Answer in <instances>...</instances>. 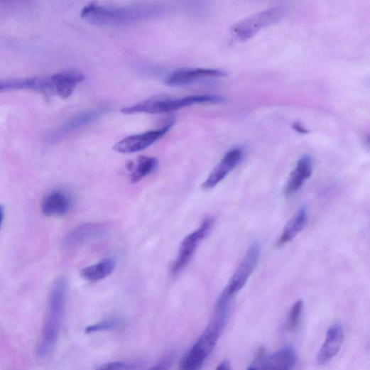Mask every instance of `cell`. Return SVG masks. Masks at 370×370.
I'll return each instance as SVG.
<instances>
[{
	"mask_svg": "<svg viewBox=\"0 0 370 370\" xmlns=\"http://www.w3.org/2000/svg\"><path fill=\"white\" fill-rule=\"evenodd\" d=\"M67 290L66 278L64 276L57 278L52 287L49 315L36 349L39 358L48 357L57 343L65 311Z\"/></svg>",
	"mask_w": 370,
	"mask_h": 370,
	"instance_id": "3957f363",
	"label": "cell"
},
{
	"mask_svg": "<svg viewBox=\"0 0 370 370\" xmlns=\"http://www.w3.org/2000/svg\"><path fill=\"white\" fill-rule=\"evenodd\" d=\"M50 77L54 95L62 99H68L76 87L86 78L83 72L77 70H63Z\"/></svg>",
	"mask_w": 370,
	"mask_h": 370,
	"instance_id": "5bb4252c",
	"label": "cell"
},
{
	"mask_svg": "<svg viewBox=\"0 0 370 370\" xmlns=\"http://www.w3.org/2000/svg\"><path fill=\"white\" fill-rule=\"evenodd\" d=\"M230 299L220 297L217 305L216 313L197 341L185 355L180 362V368L185 370H196L201 368L205 361L214 349L226 325Z\"/></svg>",
	"mask_w": 370,
	"mask_h": 370,
	"instance_id": "7a4b0ae2",
	"label": "cell"
},
{
	"mask_svg": "<svg viewBox=\"0 0 370 370\" xmlns=\"http://www.w3.org/2000/svg\"><path fill=\"white\" fill-rule=\"evenodd\" d=\"M174 125L170 120L162 129L131 136L116 143L113 149L119 153H134L143 151L165 136Z\"/></svg>",
	"mask_w": 370,
	"mask_h": 370,
	"instance_id": "52a82bcc",
	"label": "cell"
},
{
	"mask_svg": "<svg viewBox=\"0 0 370 370\" xmlns=\"http://www.w3.org/2000/svg\"><path fill=\"white\" fill-rule=\"evenodd\" d=\"M140 364L136 362L113 361L101 365L99 370H129L140 369Z\"/></svg>",
	"mask_w": 370,
	"mask_h": 370,
	"instance_id": "cb8c5ba5",
	"label": "cell"
},
{
	"mask_svg": "<svg viewBox=\"0 0 370 370\" xmlns=\"http://www.w3.org/2000/svg\"><path fill=\"white\" fill-rule=\"evenodd\" d=\"M158 160L154 157L141 156L136 161L131 162L129 169L131 171L130 180L132 183H138L152 173L158 166Z\"/></svg>",
	"mask_w": 370,
	"mask_h": 370,
	"instance_id": "ffe728a7",
	"label": "cell"
},
{
	"mask_svg": "<svg viewBox=\"0 0 370 370\" xmlns=\"http://www.w3.org/2000/svg\"><path fill=\"white\" fill-rule=\"evenodd\" d=\"M312 160L310 155H304L297 163L285 187L284 193L290 197L297 193L312 174Z\"/></svg>",
	"mask_w": 370,
	"mask_h": 370,
	"instance_id": "2e32d148",
	"label": "cell"
},
{
	"mask_svg": "<svg viewBox=\"0 0 370 370\" xmlns=\"http://www.w3.org/2000/svg\"><path fill=\"white\" fill-rule=\"evenodd\" d=\"M124 323V320L120 317L110 318L88 326L85 332L87 334H90L101 332L112 331L114 329L121 327Z\"/></svg>",
	"mask_w": 370,
	"mask_h": 370,
	"instance_id": "7402d4cb",
	"label": "cell"
},
{
	"mask_svg": "<svg viewBox=\"0 0 370 370\" xmlns=\"http://www.w3.org/2000/svg\"><path fill=\"white\" fill-rule=\"evenodd\" d=\"M293 129L298 133L305 134L308 133V131L301 125L300 123H295L293 125Z\"/></svg>",
	"mask_w": 370,
	"mask_h": 370,
	"instance_id": "484cf974",
	"label": "cell"
},
{
	"mask_svg": "<svg viewBox=\"0 0 370 370\" xmlns=\"http://www.w3.org/2000/svg\"><path fill=\"white\" fill-rule=\"evenodd\" d=\"M231 369V366H230V364L229 362L227 361V360H224L218 366H217V369H224V370H227V369Z\"/></svg>",
	"mask_w": 370,
	"mask_h": 370,
	"instance_id": "4316f807",
	"label": "cell"
},
{
	"mask_svg": "<svg viewBox=\"0 0 370 370\" xmlns=\"http://www.w3.org/2000/svg\"><path fill=\"white\" fill-rule=\"evenodd\" d=\"M174 359V353H170L162 358L155 366L151 368V369H168L171 367Z\"/></svg>",
	"mask_w": 370,
	"mask_h": 370,
	"instance_id": "d4e9b609",
	"label": "cell"
},
{
	"mask_svg": "<svg viewBox=\"0 0 370 370\" xmlns=\"http://www.w3.org/2000/svg\"><path fill=\"white\" fill-rule=\"evenodd\" d=\"M225 99L217 95H195L183 98L155 97L135 105L122 108L121 113L134 114L171 113L195 104H221Z\"/></svg>",
	"mask_w": 370,
	"mask_h": 370,
	"instance_id": "277c9868",
	"label": "cell"
},
{
	"mask_svg": "<svg viewBox=\"0 0 370 370\" xmlns=\"http://www.w3.org/2000/svg\"><path fill=\"white\" fill-rule=\"evenodd\" d=\"M297 359L294 349L287 347L271 355H265L258 369H291L295 365Z\"/></svg>",
	"mask_w": 370,
	"mask_h": 370,
	"instance_id": "ac0fdd59",
	"label": "cell"
},
{
	"mask_svg": "<svg viewBox=\"0 0 370 370\" xmlns=\"http://www.w3.org/2000/svg\"><path fill=\"white\" fill-rule=\"evenodd\" d=\"M308 222V212L305 207L301 208L287 223L277 242L281 246L293 240L305 228Z\"/></svg>",
	"mask_w": 370,
	"mask_h": 370,
	"instance_id": "d6986e66",
	"label": "cell"
},
{
	"mask_svg": "<svg viewBox=\"0 0 370 370\" xmlns=\"http://www.w3.org/2000/svg\"><path fill=\"white\" fill-rule=\"evenodd\" d=\"M214 222L215 220L213 217L205 218L198 229L190 233L183 240L180 246L178 256L171 269L173 275L180 273L189 263L200 242L212 231Z\"/></svg>",
	"mask_w": 370,
	"mask_h": 370,
	"instance_id": "8992f818",
	"label": "cell"
},
{
	"mask_svg": "<svg viewBox=\"0 0 370 370\" xmlns=\"http://www.w3.org/2000/svg\"><path fill=\"white\" fill-rule=\"evenodd\" d=\"M72 205V200L67 194L60 190H54L43 199L42 210L47 217H61L70 211Z\"/></svg>",
	"mask_w": 370,
	"mask_h": 370,
	"instance_id": "e0dca14e",
	"label": "cell"
},
{
	"mask_svg": "<svg viewBox=\"0 0 370 370\" xmlns=\"http://www.w3.org/2000/svg\"><path fill=\"white\" fill-rule=\"evenodd\" d=\"M260 254V245L259 243H254L250 246L224 290V292L229 296L232 297L242 289L255 269L259 262Z\"/></svg>",
	"mask_w": 370,
	"mask_h": 370,
	"instance_id": "ba28073f",
	"label": "cell"
},
{
	"mask_svg": "<svg viewBox=\"0 0 370 370\" xmlns=\"http://www.w3.org/2000/svg\"><path fill=\"white\" fill-rule=\"evenodd\" d=\"M168 10V6L159 2L125 7H108L93 3L85 6L80 16L92 25L117 26L153 19L163 15Z\"/></svg>",
	"mask_w": 370,
	"mask_h": 370,
	"instance_id": "6da1fadb",
	"label": "cell"
},
{
	"mask_svg": "<svg viewBox=\"0 0 370 370\" xmlns=\"http://www.w3.org/2000/svg\"><path fill=\"white\" fill-rule=\"evenodd\" d=\"M110 226L104 222H90L77 226L70 232L63 240L66 249L83 244L86 242L107 236Z\"/></svg>",
	"mask_w": 370,
	"mask_h": 370,
	"instance_id": "30bf717a",
	"label": "cell"
},
{
	"mask_svg": "<svg viewBox=\"0 0 370 370\" xmlns=\"http://www.w3.org/2000/svg\"><path fill=\"white\" fill-rule=\"evenodd\" d=\"M344 338L343 327L340 324H334L329 328L325 342L317 354V362L322 365L330 361L339 353Z\"/></svg>",
	"mask_w": 370,
	"mask_h": 370,
	"instance_id": "9a60e30c",
	"label": "cell"
},
{
	"mask_svg": "<svg viewBox=\"0 0 370 370\" xmlns=\"http://www.w3.org/2000/svg\"><path fill=\"white\" fill-rule=\"evenodd\" d=\"M285 13L284 8L273 7L239 21L232 28V34L240 40H248L263 28L279 23Z\"/></svg>",
	"mask_w": 370,
	"mask_h": 370,
	"instance_id": "5b68a950",
	"label": "cell"
},
{
	"mask_svg": "<svg viewBox=\"0 0 370 370\" xmlns=\"http://www.w3.org/2000/svg\"><path fill=\"white\" fill-rule=\"evenodd\" d=\"M5 217V209L2 205H0V228H1Z\"/></svg>",
	"mask_w": 370,
	"mask_h": 370,
	"instance_id": "83f0119b",
	"label": "cell"
},
{
	"mask_svg": "<svg viewBox=\"0 0 370 370\" xmlns=\"http://www.w3.org/2000/svg\"><path fill=\"white\" fill-rule=\"evenodd\" d=\"M21 90L33 91L47 96L54 95L50 76L0 80V93Z\"/></svg>",
	"mask_w": 370,
	"mask_h": 370,
	"instance_id": "9c48e42d",
	"label": "cell"
},
{
	"mask_svg": "<svg viewBox=\"0 0 370 370\" xmlns=\"http://www.w3.org/2000/svg\"><path fill=\"white\" fill-rule=\"evenodd\" d=\"M227 75V72L219 69L185 67L171 72L167 77L165 84L173 87H183L200 80L223 77Z\"/></svg>",
	"mask_w": 370,
	"mask_h": 370,
	"instance_id": "8fae6325",
	"label": "cell"
},
{
	"mask_svg": "<svg viewBox=\"0 0 370 370\" xmlns=\"http://www.w3.org/2000/svg\"><path fill=\"white\" fill-rule=\"evenodd\" d=\"M107 108L102 107L77 114L67 120L48 137L50 143H55L65 136L70 134L82 128L89 126L105 114Z\"/></svg>",
	"mask_w": 370,
	"mask_h": 370,
	"instance_id": "7c38bea8",
	"label": "cell"
},
{
	"mask_svg": "<svg viewBox=\"0 0 370 370\" xmlns=\"http://www.w3.org/2000/svg\"><path fill=\"white\" fill-rule=\"evenodd\" d=\"M242 150L236 147L229 150L205 180L202 188L212 190L217 186L238 165L242 158Z\"/></svg>",
	"mask_w": 370,
	"mask_h": 370,
	"instance_id": "4fadbf2b",
	"label": "cell"
},
{
	"mask_svg": "<svg viewBox=\"0 0 370 370\" xmlns=\"http://www.w3.org/2000/svg\"><path fill=\"white\" fill-rule=\"evenodd\" d=\"M115 267V261L112 259H107L97 264L82 269L80 275L89 281L97 282L111 275Z\"/></svg>",
	"mask_w": 370,
	"mask_h": 370,
	"instance_id": "44dd1931",
	"label": "cell"
},
{
	"mask_svg": "<svg viewBox=\"0 0 370 370\" xmlns=\"http://www.w3.org/2000/svg\"><path fill=\"white\" fill-rule=\"evenodd\" d=\"M303 310V303L298 300L293 307L288 321V327L290 332H295L299 325Z\"/></svg>",
	"mask_w": 370,
	"mask_h": 370,
	"instance_id": "603a6c76",
	"label": "cell"
}]
</instances>
